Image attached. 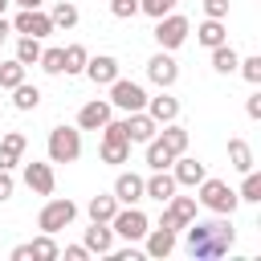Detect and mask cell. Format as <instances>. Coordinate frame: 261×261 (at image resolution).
<instances>
[{
	"label": "cell",
	"instance_id": "obj_1",
	"mask_svg": "<svg viewBox=\"0 0 261 261\" xmlns=\"http://www.w3.org/2000/svg\"><path fill=\"white\" fill-rule=\"evenodd\" d=\"M184 249H188V257H196V261H216V257H224L228 249H232V241H237V228L228 224V216H216V220H188L184 224Z\"/></svg>",
	"mask_w": 261,
	"mask_h": 261
},
{
	"label": "cell",
	"instance_id": "obj_2",
	"mask_svg": "<svg viewBox=\"0 0 261 261\" xmlns=\"http://www.w3.org/2000/svg\"><path fill=\"white\" fill-rule=\"evenodd\" d=\"M200 204L208 208V212H216V216H232L237 212V204H241V196L224 184V179H212V175H204L200 184Z\"/></svg>",
	"mask_w": 261,
	"mask_h": 261
},
{
	"label": "cell",
	"instance_id": "obj_3",
	"mask_svg": "<svg viewBox=\"0 0 261 261\" xmlns=\"http://www.w3.org/2000/svg\"><path fill=\"white\" fill-rule=\"evenodd\" d=\"M77 155H82V130L53 126L49 130V163H77Z\"/></svg>",
	"mask_w": 261,
	"mask_h": 261
},
{
	"label": "cell",
	"instance_id": "obj_4",
	"mask_svg": "<svg viewBox=\"0 0 261 261\" xmlns=\"http://www.w3.org/2000/svg\"><path fill=\"white\" fill-rule=\"evenodd\" d=\"M188 33H192V24H188V16H179V12H167V16H159L155 20V41H159V49H179L184 41H188Z\"/></svg>",
	"mask_w": 261,
	"mask_h": 261
},
{
	"label": "cell",
	"instance_id": "obj_5",
	"mask_svg": "<svg viewBox=\"0 0 261 261\" xmlns=\"http://www.w3.org/2000/svg\"><path fill=\"white\" fill-rule=\"evenodd\" d=\"M110 106H118V110H126V114H135V110H143L147 106V90L139 86V82H126V77H114L110 82V98H106Z\"/></svg>",
	"mask_w": 261,
	"mask_h": 261
},
{
	"label": "cell",
	"instance_id": "obj_6",
	"mask_svg": "<svg viewBox=\"0 0 261 261\" xmlns=\"http://www.w3.org/2000/svg\"><path fill=\"white\" fill-rule=\"evenodd\" d=\"M130 159V139L122 130V122H106L102 126V163H126Z\"/></svg>",
	"mask_w": 261,
	"mask_h": 261
},
{
	"label": "cell",
	"instance_id": "obj_7",
	"mask_svg": "<svg viewBox=\"0 0 261 261\" xmlns=\"http://www.w3.org/2000/svg\"><path fill=\"white\" fill-rule=\"evenodd\" d=\"M73 216H77V204L73 200H49L41 208V216H37V228L41 232H61V228L73 224Z\"/></svg>",
	"mask_w": 261,
	"mask_h": 261
},
{
	"label": "cell",
	"instance_id": "obj_8",
	"mask_svg": "<svg viewBox=\"0 0 261 261\" xmlns=\"http://www.w3.org/2000/svg\"><path fill=\"white\" fill-rule=\"evenodd\" d=\"M110 228H114L122 241H143L151 224H147V216H143L135 204H126V208H118V212L110 216Z\"/></svg>",
	"mask_w": 261,
	"mask_h": 261
},
{
	"label": "cell",
	"instance_id": "obj_9",
	"mask_svg": "<svg viewBox=\"0 0 261 261\" xmlns=\"http://www.w3.org/2000/svg\"><path fill=\"white\" fill-rule=\"evenodd\" d=\"M196 216V196H175L171 192V200H167V208H163V220H159V228H167V232H179L188 220Z\"/></svg>",
	"mask_w": 261,
	"mask_h": 261
},
{
	"label": "cell",
	"instance_id": "obj_10",
	"mask_svg": "<svg viewBox=\"0 0 261 261\" xmlns=\"http://www.w3.org/2000/svg\"><path fill=\"white\" fill-rule=\"evenodd\" d=\"M12 33H20V37H49L53 33V20H49V12H41V8H20L16 12V20H12Z\"/></svg>",
	"mask_w": 261,
	"mask_h": 261
},
{
	"label": "cell",
	"instance_id": "obj_11",
	"mask_svg": "<svg viewBox=\"0 0 261 261\" xmlns=\"http://www.w3.org/2000/svg\"><path fill=\"white\" fill-rule=\"evenodd\" d=\"M147 77L159 86V90H167V86H175V77H179V65H175V57L167 53V49H159L151 61H147Z\"/></svg>",
	"mask_w": 261,
	"mask_h": 261
},
{
	"label": "cell",
	"instance_id": "obj_12",
	"mask_svg": "<svg viewBox=\"0 0 261 261\" xmlns=\"http://www.w3.org/2000/svg\"><path fill=\"white\" fill-rule=\"evenodd\" d=\"M122 130H126V139H130V143H147V139H155V135H159V122H155L147 110H135V114H126V118H122Z\"/></svg>",
	"mask_w": 261,
	"mask_h": 261
},
{
	"label": "cell",
	"instance_id": "obj_13",
	"mask_svg": "<svg viewBox=\"0 0 261 261\" xmlns=\"http://www.w3.org/2000/svg\"><path fill=\"white\" fill-rule=\"evenodd\" d=\"M171 175H175V188H196L208 171H204L200 159H192V155H175V159H171Z\"/></svg>",
	"mask_w": 261,
	"mask_h": 261
},
{
	"label": "cell",
	"instance_id": "obj_14",
	"mask_svg": "<svg viewBox=\"0 0 261 261\" xmlns=\"http://www.w3.org/2000/svg\"><path fill=\"white\" fill-rule=\"evenodd\" d=\"M94 86H110L114 77H118V61L110 57V53H98V57H86V69H82Z\"/></svg>",
	"mask_w": 261,
	"mask_h": 261
},
{
	"label": "cell",
	"instance_id": "obj_15",
	"mask_svg": "<svg viewBox=\"0 0 261 261\" xmlns=\"http://www.w3.org/2000/svg\"><path fill=\"white\" fill-rule=\"evenodd\" d=\"M106 122H110V102H102V98H94L77 110V130H102Z\"/></svg>",
	"mask_w": 261,
	"mask_h": 261
},
{
	"label": "cell",
	"instance_id": "obj_16",
	"mask_svg": "<svg viewBox=\"0 0 261 261\" xmlns=\"http://www.w3.org/2000/svg\"><path fill=\"white\" fill-rule=\"evenodd\" d=\"M24 184L37 192V196H53V167L49 163H24Z\"/></svg>",
	"mask_w": 261,
	"mask_h": 261
},
{
	"label": "cell",
	"instance_id": "obj_17",
	"mask_svg": "<svg viewBox=\"0 0 261 261\" xmlns=\"http://www.w3.org/2000/svg\"><path fill=\"white\" fill-rule=\"evenodd\" d=\"M118 204H139L143 200V175H135V171H122L118 179H114V192H110Z\"/></svg>",
	"mask_w": 261,
	"mask_h": 261
},
{
	"label": "cell",
	"instance_id": "obj_18",
	"mask_svg": "<svg viewBox=\"0 0 261 261\" xmlns=\"http://www.w3.org/2000/svg\"><path fill=\"white\" fill-rule=\"evenodd\" d=\"M24 147H29V139H24L20 130H8V135L0 139V167L12 171V167L20 163V155H24Z\"/></svg>",
	"mask_w": 261,
	"mask_h": 261
},
{
	"label": "cell",
	"instance_id": "obj_19",
	"mask_svg": "<svg viewBox=\"0 0 261 261\" xmlns=\"http://www.w3.org/2000/svg\"><path fill=\"white\" fill-rule=\"evenodd\" d=\"M143 110H147V114H151V118H155L159 126H163V122H175V118H179V102H175L171 94H159V98H147V106H143Z\"/></svg>",
	"mask_w": 261,
	"mask_h": 261
},
{
	"label": "cell",
	"instance_id": "obj_20",
	"mask_svg": "<svg viewBox=\"0 0 261 261\" xmlns=\"http://www.w3.org/2000/svg\"><path fill=\"white\" fill-rule=\"evenodd\" d=\"M171 192H175V175H171V171H155L151 179H143V196H151V200H159V204H167Z\"/></svg>",
	"mask_w": 261,
	"mask_h": 261
},
{
	"label": "cell",
	"instance_id": "obj_21",
	"mask_svg": "<svg viewBox=\"0 0 261 261\" xmlns=\"http://www.w3.org/2000/svg\"><path fill=\"white\" fill-rule=\"evenodd\" d=\"M86 249H90V253H110V249H114V228H110L106 220H94V224L86 228Z\"/></svg>",
	"mask_w": 261,
	"mask_h": 261
},
{
	"label": "cell",
	"instance_id": "obj_22",
	"mask_svg": "<svg viewBox=\"0 0 261 261\" xmlns=\"http://www.w3.org/2000/svg\"><path fill=\"white\" fill-rule=\"evenodd\" d=\"M147 253L151 257H171V249H175V232H167V228H147Z\"/></svg>",
	"mask_w": 261,
	"mask_h": 261
},
{
	"label": "cell",
	"instance_id": "obj_23",
	"mask_svg": "<svg viewBox=\"0 0 261 261\" xmlns=\"http://www.w3.org/2000/svg\"><path fill=\"white\" fill-rule=\"evenodd\" d=\"M196 41H200L204 49H216V45H224V41H228V33H224V20H212V16H208V20L196 29Z\"/></svg>",
	"mask_w": 261,
	"mask_h": 261
},
{
	"label": "cell",
	"instance_id": "obj_24",
	"mask_svg": "<svg viewBox=\"0 0 261 261\" xmlns=\"http://www.w3.org/2000/svg\"><path fill=\"white\" fill-rule=\"evenodd\" d=\"M159 143H163L171 155H184V151H188V130H184L179 122H163V135H159Z\"/></svg>",
	"mask_w": 261,
	"mask_h": 261
},
{
	"label": "cell",
	"instance_id": "obj_25",
	"mask_svg": "<svg viewBox=\"0 0 261 261\" xmlns=\"http://www.w3.org/2000/svg\"><path fill=\"white\" fill-rule=\"evenodd\" d=\"M237 65H241V57H237V49H232L228 41L212 49V69H216V73H237Z\"/></svg>",
	"mask_w": 261,
	"mask_h": 261
},
{
	"label": "cell",
	"instance_id": "obj_26",
	"mask_svg": "<svg viewBox=\"0 0 261 261\" xmlns=\"http://www.w3.org/2000/svg\"><path fill=\"white\" fill-rule=\"evenodd\" d=\"M171 159H175V155L159 143V135H155V139H147V167H151V171H167V167H171Z\"/></svg>",
	"mask_w": 261,
	"mask_h": 261
},
{
	"label": "cell",
	"instance_id": "obj_27",
	"mask_svg": "<svg viewBox=\"0 0 261 261\" xmlns=\"http://www.w3.org/2000/svg\"><path fill=\"white\" fill-rule=\"evenodd\" d=\"M228 159H232V167L245 175V171H253V147L245 143V139H228Z\"/></svg>",
	"mask_w": 261,
	"mask_h": 261
},
{
	"label": "cell",
	"instance_id": "obj_28",
	"mask_svg": "<svg viewBox=\"0 0 261 261\" xmlns=\"http://www.w3.org/2000/svg\"><path fill=\"white\" fill-rule=\"evenodd\" d=\"M12 106H16V110H37V106H41V90L29 86V82L12 86Z\"/></svg>",
	"mask_w": 261,
	"mask_h": 261
},
{
	"label": "cell",
	"instance_id": "obj_29",
	"mask_svg": "<svg viewBox=\"0 0 261 261\" xmlns=\"http://www.w3.org/2000/svg\"><path fill=\"white\" fill-rule=\"evenodd\" d=\"M86 212H90V220H106V224H110V216L118 212V200H114V196H94V200L86 204Z\"/></svg>",
	"mask_w": 261,
	"mask_h": 261
},
{
	"label": "cell",
	"instance_id": "obj_30",
	"mask_svg": "<svg viewBox=\"0 0 261 261\" xmlns=\"http://www.w3.org/2000/svg\"><path fill=\"white\" fill-rule=\"evenodd\" d=\"M29 253H33L37 261H53V257H61V249L53 245V232H41L37 241H29Z\"/></svg>",
	"mask_w": 261,
	"mask_h": 261
},
{
	"label": "cell",
	"instance_id": "obj_31",
	"mask_svg": "<svg viewBox=\"0 0 261 261\" xmlns=\"http://www.w3.org/2000/svg\"><path fill=\"white\" fill-rule=\"evenodd\" d=\"M49 20H53V29H73V24H77V8H73L69 0H61V4H53Z\"/></svg>",
	"mask_w": 261,
	"mask_h": 261
},
{
	"label": "cell",
	"instance_id": "obj_32",
	"mask_svg": "<svg viewBox=\"0 0 261 261\" xmlns=\"http://www.w3.org/2000/svg\"><path fill=\"white\" fill-rule=\"evenodd\" d=\"M16 61L20 65H37L41 61V41L37 37H20L16 41Z\"/></svg>",
	"mask_w": 261,
	"mask_h": 261
},
{
	"label": "cell",
	"instance_id": "obj_33",
	"mask_svg": "<svg viewBox=\"0 0 261 261\" xmlns=\"http://www.w3.org/2000/svg\"><path fill=\"white\" fill-rule=\"evenodd\" d=\"M24 69H29V65H20L16 57H12V61H0V86H4V90L20 86V82H24Z\"/></svg>",
	"mask_w": 261,
	"mask_h": 261
},
{
	"label": "cell",
	"instance_id": "obj_34",
	"mask_svg": "<svg viewBox=\"0 0 261 261\" xmlns=\"http://www.w3.org/2000/svg\"><path fill=\"white\" fill-rule=\"evenodd\" d=\"M45 73H65V49H41V61H37Z\"/></svg>",
	"mask_w": 261,
	"mask_h": 261
},
{
	"label": "cell",
	"instance_id": "obj_35",
	"mask_svg": "<svg viewBox=\"0 0 261 261\" xmlns=\"http://www.w3.org/2000/svg\"><path fill=\"white\" fill-rule=\"evenodd\" d=\"M245 204H261V175L257 171H245V184H241V192H237Z\"/></svg>",
	"mask_w": 261,
	"mask_h": 261
},
{
	"label": "cell",
	"instance_id": "obj_36",
	"mask_svg": "<svg viewBox=\"0 0 261 261\" xmlns=\"http://www.w3.org/2000/svg\"><path fill=\"white\" fill-rule=\"evenodd\" d=\"M86 45H65V73H82L86 69Z\"/></svg>",
	"mask_w": 261,
	"mask_h": 261
},
{
	"label": "cell",
	"instance_id": "obj_37",
	"mask_svg": "<svg viewBox=\"0 0 261 261\" xmlns=\"http://www.w3.org/2000/svg\"><path fill=\"white\" fill-rule=\"evenodd\" d=\"M171 8H175V0H139V12H147V16H155V20L167 16Z\"/></svg>",
	"mask_w": 261,
	"mask_h": 261
},
{
	"label": "cell",
	"instance_id": "obj_38",
	"mask_svg": "<svg viewBox=\"0 0 261 261\" xmlns=\"http://www.w3.org/2000/svg\"><path fill=\"white\" fill-rule=\"evenodd\" d=\"M237 69L245 73V82H253V86H261V57H245V61H241Z\"/></svg>",
	"mask_w": 261,
	"mask_h": 261
},
{
	"label": "cell",
	"instance_id": "obj_39",
	"mask_svg": "<svg viewBox=\"0 0 261 261\" xmlns=\"http://www.w3.org/2000/svg\"><path fill=\"white\" fill-rule=\"evenodd\" d=\"M110 12H114L118 20H130V16L139 12V0H110Z\"/></svg>",
	"mask_w": 261,
	"mask_h": 261
},
{
	"label": "cell",
	"instance_id": "obj_40",
	"mask_svg": "<svg viewBox=\"0 0 261 261\" xmlns=\"http://www.w3.org/2000/svg\"><path fill=\"white\" fill-rule=\"evenodd\" d=\"M204 16L224 20V16H228V0H204Z\"/></svg>",
	"mask_w": 261,
	"mask_h": 261
},
{
	"label": "cell",
	"instance_id": "obj_41",
	"mask_svg": "<svg viewBox=\"0 0 261 261\" xmlns=\"http://www.w3.org/2000/svg\"><path fill=\"white\" fill-rule=\"evenodd\" d=\"M8 196H12V175H8L4 167H0V204H4Z\"/></svg>",
	"mask_w": 261,
	"mask_h": 261
},
{
	"label": "cell",
	"instance_id": "obj_42",
	"mask_svg": "<svg viewBox=\"0 0 261 261\" xmlns=\"http://www.w3.org/2000/svg\"><path fill=\"white\" fill-rule=\"evenodd\" d=\"M245 110H249V118H261V94H249Z\"/></svg>",
	"mask_w": 261,
	"mask_h": 261
},
{
	"label": "cell",
	"instance_id": "obj_43",
	"mask_svg": "<svg viewBox=\"0 0 261 261\" xmlns=\"http://www.w3.org/2000/svg\"><path fill=\"white\" fill-rule=\"evenodd\" d=\"M65 257H69V261H86V257H90V249H86V245H69V249H65Z\"/></svg>",
	"mask_w": 261,
	"mask_h": 261
},
{
	"label": "cell",
	"instance_id": "obj_44",
	"mask_svg": "<svg viewBox=\"0 0 261 261\" xmlns=\"http://www.w3.org/2000/svg\"><path fill=\"white\" fill-rule=\"evenodd\" d=\"M110 253H114V249H110ZM114 261H139V253H135V249H118Z\"/></svg>",
	"mask_w": 261,
	"mask_h": 261
},
{
	"label": "cell",
	"instance_id": "obj_45",
	"mask_svg": "<svg viewBox=\"0 0 261 261\" xmlns=\"http://www.w3.org/2000/svg\"><path fill=\"white\" fill-rule=\"evenodd\" d=\"M29 257H33L29 245H16V249H12V261H29Z\"/></svg>",
	"mask_w": 261,
	"mask_h": 261
},
{
	"label": "cell",
	"instance_id": "obj_46",
	"mask_svg": "<svg viewBox=\"0 0 261 261\" xmlns=\"http://www.w3.org/2000/svg\"><path fill=\"white\" fill-rule=\"evenodd\" d=\"M8 33H12V20H4V16H0V41H4Z\"/></svg>",
	"mask_w": 261,
	"mask_h": 261
},
{
	"label": "cell",
	"instance_id": "obj_47",
	"mask_svg": "<svg viewBox=\"0 0 261 261\" xmlns=\"http://www.w3.org/2000/svg\"><path fill=\"white\" fill-rule=\"evenodd\" d=\"M12 4H20V8H41V0H12Z\"/></svg>",
	"mask_w": 261,
	"mask_h": 261
},
{
	"label": "cell",
	"instance_id": "obj_48",
	"mask_svg": "<svg viewBox=\"0 0 261 261\" xmlns=\"http://www.w3.org/2000/svg\"><path fill=\"white\" fill-rule=\"evenodd\" d=\"M4 8H8V0H0V16H4Z\"/></svg>",
	"mask_w": 261,
	"mask_h": 261
}]
</instances>
